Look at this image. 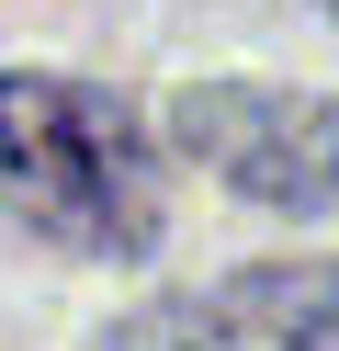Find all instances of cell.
Listing matches in <instances>:
<instances>
[{
    "instance_id": "cell-1",
    "label": "cell",
    "mask_w": 339,
    "mask_h": 351,
    "mask_svg": "<svg viewBox=\"0 0 339 351\" xmlns=\"http://www.w3.org/2000/svg\"><path fill=\"white\" fill-rule=\"evenodd\" d=\"M0 204L23 227H45L57 250L136 261L158 238V182H147L136 114L90 80L0 69Z\"/></svg>"
},
{
    "instance_id": "cell-2",
    "label": "cell",
    "mask_w": 339,
    "mask_h": 351,
    "mask_svg": "<svg viewBox=\"0 0 339 351\" xmlns=\"http://www.w3.org/2000/svg\"><path fill=\"white\" fill-rule=\"evenodd\" d=\"M170 136L249 204H339V91H260V80H203L170 102Z\"/></svg>"
},
{
    "instance_id": "cell-3",
    "label": "cell",
    "mask_w": 339,
    "mask_h": 351,
    "mask_svg": "<svg viewBox=\"0 0 339 351\" xmlns=\"http://www.w3.org/2000/svg\"><path fill=\"white\" fill-rule=\"evenodd\" d=\"M113 351H339V261H249L203 295H158Z\"/></svg>"
}]
</instances>
